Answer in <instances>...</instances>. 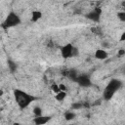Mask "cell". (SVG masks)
Here are the masks:
<instances>
[{
    "label": "cell",
    "mask_w": 125,
    "mask_h": 125,
    "mask_svg": "<svg viewBox=\"0 0 125 125\" xmlns=\"http://www.w3.org/2000/svg\"><path fill=\"white\" fill-rule=\"evenodd\" d=\"M13 96H14L15 102L18 104L20 109L27 108L33 102H35L38 99L35 96H33L21 89H19V88H16L13 90Z\"/></svg>",
    "instance_id": "6da1fadb"
},
{
    "label": "cell",
    "mask_w": 125,
    "mask_h": 125,
    "mask_svg": "<svg viewBox=\"0 0 125 125\" xmlns=\"http://www.w3.org/2000/svg\"><path fill=\"white\" fill-rule=\"evenodd\" d=\"M122 86H123V83L120 79H117V78L110 79L103 91V99L106 102L110 101L114 97L115 93L122 88Z\"/></svg>",
    "instance_id": "7a4b0ae2"
},
{
    "label": "cell",
    "mask_w": 125,
    "mask_h": 125,
    "mask_svg": "<svg viewBox=\"0 0 125 125\" xmlns=\"http://www.w3.org/2000/svg\"><path fill=\"white\" fill-rule=\"evenodd\" d=\"M21 23V17L16 12L10 11L2 22V27L4 29H9V28H13V27L18 26Z\"/></svg>",
    "instance_id": "3957f363"
},
{
    "label": "cell",
    "mask_w": 125,
    "mask_h": 125,
    "mask_svg": "<svg viewBox=\"0 0 125 125\" xmlns=\"http://www.w3.org/2000/svg\"><path fill=\"white\" fill-rule=\"evenodd\" d=\"M60 52H61L62 58L64 60L75 58V57L79 56V49L77 47H75L74 45H72L71 43H66V44L62 45L60 48Z\"/></svg>",
    "instance_id": "277c9868"
},
{
    "label": "cell",
    "mask_w": 125,
    "mask_h": 125,
    "mask_svg": "<svg viewBox=\"0 0 125 125\" xmlns=\"http://www.w3.org/2000/svg\"><path fill=\"white\" fill-rule=\"evenodd\" d=\"M103 14V10L100 7H96L94 9H92L91 11H89L88 13H86L85 18L91 21L94 22H99L101 21V17Z\"/></svg>",
    "instance_id": "5b68a950"
},
{
    "label": "cell",
    "mask_w": 125,
    "mask_h": 125,
    "mask_svg": "<svg viewBox=\"0 0 125 125\" xmlns=\"http://www.w3.org/2000/svg\"><path fill=\"white\" fill-rule=\"evenodd\" d=\"M75 82L83 88L86 87H90L92 85V80H91V76L88 73H79L75 79Z\"/></svg>",
    "instance_id": "8992f818"
},
{
    "label": "cell",
    "mask_w": 125,
    "mask_h": 125,
    "mask_svg": "<svg viewBox=\"0 0 125 125\" xmlns=\"http://www.w3.org/2000/svg\"><path fill=\"white\" fill-rule=\"evenodd\" d=\"M94 57L97 60L104 61V60H106L108 58V53L104 48H98L94 52Z\"/></svg>",
    "instance_id": "52a82bcc"
},
{
    "label": "cell",
    "mask_w": 125,
    "mask_h": 125,
    "mask_svg": "<svg viewBox=\"0 0 125 125\" xmlns=\"http://www.w3.org/2000/svg\"><path fill=\"white\" fill-rule=\"evenodd\" d=\"M51 116L48 115H40V116H34L33 118V123L36 125H44L46 123H48L51 120Z\"/></svg>",
    "instance_id": "ba28073f"
},
{
    "label": "cell",
    "mask_w": 125,
    "mask_h": 125,
    "mask_svg": "<svg viewBox=\"0 0 125 125\" xmlns=\"http://www.w3.org/2000/svg\"><path fill=\"white\" fill-rule=\"evenodd\" d=\"M43 17V14L41 11L39 10H33L31 13H30V21L31 22H37L39 21Z\"/></svg>",
    "instance_id": "9c48e42d"
},
{
    "label": "cell",
    "mask_w": 125,
    "mask_h": 125,
    "mask_svg": "<svg viewBox=\"0 0 125 125\" xmlns=\"http://www.w3.org/2000/svg\"><path fill=\"white\" fill-rule=\"evenodd\" d=\"M66 96H67V93H66V91H62V90H61L60 92L56 93L54 97H55V100H56V101H58V102L62 103V102H63V101L65 100Z\"/></svg>",
    "instance_id": "30bf717a"
},
{
    "label": "cell",
    "mask_w": 125,
    "mask_h": 125,
    "mask_svg": "<svg viewBox=\"0 0 125 125\" xmlns=\"http://www.w3.org/2000/svg\"><path fill=\"white\" fill-rule=\"evenodd\" d=\"M63 117H64V119H65L66 121H71V120L75 119L76 114H75V112H73L72 110H67L66 112H64Z\"/></svg>",
    "instance_id": "8fae6325"
},
{
    "label": "cell",
    "mask_w": 125,
    "mask_h": 125,
    "mask_svg": "<svg viewBox=\"0 0 125 125\" xmlns=\"http://www.w3.org/2000/svg\"><path fill=\"white\" fill-rule=\"evenodd\" d=\"M32 112L34 114V116H40L43 114V110L40 106H34L33 109H32Z\"/></svg>",
    "instance_id": "7c38bea8"
},
{
    "label": "cell",
    "mask_w": 125,
    "mask_h": 125,
    "mask_svg": "<svg viewBox=\"0 0 125 125\" xmlns=\"http://www.w3.org/2000/svg\"><path fill=\"white\" fill-rule=\"evenodd\" d=\"M116 16H117V19H118L120 21L125 22V11H120V12H118Z\"/></svg>",
    "instance_id": "4fadbf2b"
},
{
    "label": "cell",
    "mask_w": 125,
    "mask_h": 125,
    "mask_svg": "<svg viewBox=\"0 0 125 125\" xmlns=\"http://www.w3.org/2000/svg\"><path fill=\"white\" fill-rule=\"evenodd\" d=\"M51 90H52V92H53L54 94H56V93H58V92L61 91L60 86H59V84H57V83H53V84L51 85Z\"/></svg>",
    "instance_id": "5bb4252c"
},
{
    "label": "cell",
    "mask_w": 125,
    "mask_h": 125,
    "mask_svg": "<svg viewBox=\"0 0 125 125\" xmlns=\"http://www.w3.org/2000/svg\"><path fill=\"white\" fill-rule=\"evenodd\" d=\"M8 64H9V67H10V69H11L12 71L16 70V68H17V64H16V63H14L12 61H9Z\"/></svg>",
    "instance_id": "9a60e30c"
},
{
    "label": "cell",
    "mask_w": 125,
    "mask_h": 125,
    "mask_svg": "<svg viewBox=\"0 0 125 125\" xmlns=\"http://www.w3.org/2000/svg\"><path fill=\"white\" fill-rule=\"evenodd\" d=\"M119 41H120V42H124V41H125V31H123V32L121 33V35H120V37H119Z\"/></svg>",
    "instance_id": "2e32d148"
},
{
    "label": "cell",
    "mask_w": 125,
    "mask_h": 125,
    "mask_svg": "<svg viewBox=\"0 0 125 125\" xmlns=\"http://www.w3.org/2000/svg\"><path fill=\"white\" fill-rule=\"evenodd\" d=\"M59 86H60V89L62 90V91H66V87H65V85L64 84H59Z\"/></svg>",
    "instance_id": "e0dca14e"
},
{
    "label": "cell",
    "mask_w": 125,
    "mask_h": 125,
    "mask_svg": "<svg viewBox=\"0 0 125 125\" xmlns=\"http://www.w3.org/2000/svg\"><path fill=\"white\" fill-rule=\"evenodd\" d=\"M122 6H124V7H125V1H123V2H122Z\"/></svg>",
    "instance_id": "ac0fdd59"
}]
</instances>
